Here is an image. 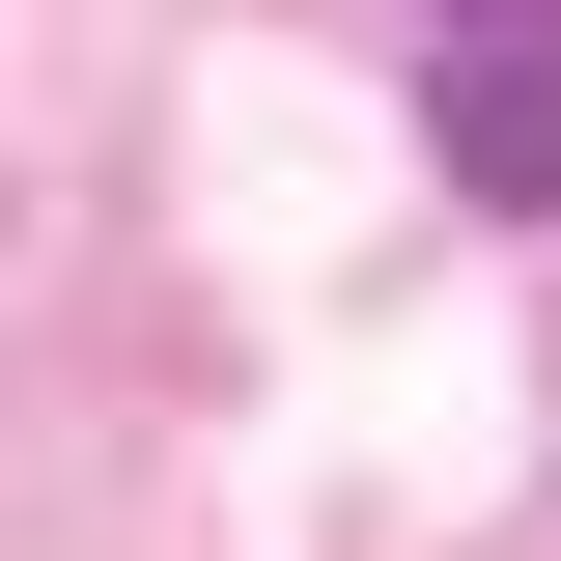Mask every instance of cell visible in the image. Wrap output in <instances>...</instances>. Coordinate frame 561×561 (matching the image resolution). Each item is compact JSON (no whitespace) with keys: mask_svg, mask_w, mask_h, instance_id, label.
Instances as JSON below:
<instances>
[{"mask_svg":"<svg viewBox=\"0 0 561 561\" xmlns=\"http://www.w3.org/2000/svg\"><path fill=\"white\" fill-rule=\"evenodd\" d=\"M449 28H505V0H449Z\"/></svg>","mask_w":561,"mask_h":561,"instance_id":"obj_2","label":"cell"},{"mask_svg":"<svg viewBox=\"0 0 561 561\" xmlns=\"http://www.w3.org/2000/svg\"><path fill=\"white\" fill-rule=\"evenodd\" d=\"M421 169L505 225H561V0H505V28H449V84H421Z\"/></svg>","mask_w":561,"mask_h":561,"instance_id":"obj_1","label":"cell"}]
</instances>
